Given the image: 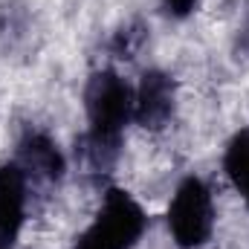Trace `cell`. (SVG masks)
Instances as JSON below:
<instances>
[{"instance_id": "obj_1", "label": "cell", "mask_w": 249, "mask_h": 249, "mask_svg": "<svg viewBox=\"0 0 249 249\" xmlns=\"http://www.w3.org/2000/svg\"><path fill=\"white\" fill-rule=\"evenodd\" d=\"M87 157L96 168H107L122 145L124 127L133 122V87L116 70H99L84 87Z\"/></svg>"}, {"instance_id": "obj_2", "label": "cell", "mask_w": 249, "mask_h": 249, "mask_svg": "<svg viewBox=\"0 0 249 249\" xmlns=\"http://www.w3.org/2000/svg\"><path fill=\"white\" fill-rule=\"evenodd\" d=\"M145 229L148 214L142 203L124 188H107L102 209L78 235L75 249H133L142 241Z\"/></svg>"}, {"instance_id": "obj_3", "label": "cell", "mask_w": 249, "mask_h": 249, "mask_svg": "<svg viewBox=\"0 0 249 249\" xmlns=\"http://www.w3.org/2000/svg\"><path fill=\"white\" fill-rule=\"evenodd\" d=\"M168 232L180 249H200L212 241L214 232V200L200 177H186L165 212Z\"/></svg>"}, {"instance_id": "obj_4", "label": "cell", "mask_w": 249, "mask_h": 249, "mask_svg": "<svg viewBox=\"0 0 249 249\" xmlns=\"http://www.w3.org/2000/svg\"><path fill=\"white\" fill-rule=\"evenodd\" d=\"M174 102H177L174 78L162 70H145L139 87L133 90V122L148 130H160L171 122Z\"/></svg>"}, {"instance_id": "obj_5", "label": "cell", "mask_w": 249, "mask_h": 249, "mask_svg": "<svg viewBox=\"0 0 249 249\" xmlns=\"http://www.w3.org/2000/svg\"><path fill=\"white\" fill-rule=\"evenodd\" d=\"M26 223V171L18 160L0 165V238L15 244Z\"/></svg>"}, {"instance_id": "obj_6", "label": "cell", "mask_w": 249, "mask_h": 249, "mask_svg": "<svg viewBox=\"0 0 249 249\" xmlns=\"http://www.w3.org/2000/svg\"><path fill=\"white\" fill-rule=\"evenodd\" d=\"M18 162L23 165V171H35L38 177H47V180H61L64 168H67L58 145L41 130H29L20 139V160Z\"/></svg>"}, {"instance_id": "obj_7", "label": "cell", "mask_w": 249, "mask_h": 249, "mask_svg": "<svg viewBox=\"0 0 249 249\" xmlns=\"http://www.w3.org/2000/svg\"><path fill=\"white\" fill-rule=\"evenodd\" d=\"M223 174L249 209V124L241 127L223 151Z\"/></svg>"}, {"instance_id": "obj_8", "label": "cell", "mask_w": 249, "mask_h": 249, "mask_svg": "<svg viewBox=\"0 0 249 249\" xmlns=\"http://www.w3.org/2000/svg\"><path fill=\"white\" fill-rule=\"evenodd\" d=\"M160 6L165 9V15H168V18L183 20V18H188V15L197 9V0H160Z\"/></svg>"}, {"instance_id": "obj_9", "label": "cell", "mask_w": 249, "mask_h": 249, "mask_svg": "<svg viewBox=\"0 0 249 249\" xmlns=\"http://www.w3.org/2000/svg\"><path fill=\"white\" fill-rule=\"evenodd\" d=\"M0 249H12V244H9V241H3V238H0Z\"/></svg>"}]
</instances>
